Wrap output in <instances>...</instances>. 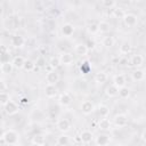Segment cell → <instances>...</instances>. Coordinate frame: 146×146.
I'll use <instances>...</instances> for the list:
<instances>
[{
	"mask_svg": "<svg viewBox=\"0 0 146 146\" xmlns=\"http://www.w3.org/2000/svg\"><path fill=\"white\" fill-rule=\"evenodd\" d=\"M18 133L13 130V129H9L7 131H5V135H3V141L7 144V145H10V146H15L16 144H18Z\"/></svg>",
	"mask_w": 146,
	"mask_h": 146,
	"instance_id": "1",
	"label": "cell"
},
{
	"mask_svg": "<svg viewBox=\"0 0 146 146\" xmlns=\"http://www.w3.org/2000/svg\"><path fill=\"white\" fill-rule=\"evenodd\" d=\"M58 60H59V65L68 66V65L73 64L74 57H73V54H71V52H62L58 57Z\"/></svg>",
	"mask_w": 146,
	"mask_h": 146,
	"instance_id": "2",
	"label": "cell"
},
{
	"mask_svg": "<svg viewBox=\"0 0 146 146\" xmlns=\"http://www.w3.org/2000/svg\"><path fill=\"white\" fill-rule=\"evenodd\" d=\"M123 19V23L128 26V27H133L137 25L138 23V18L135 14H131V13H128V14H124V16L122 17Z\"/></svg>",
	"mask_w": 146,
	"mask_h": 146,
	"instance_id": "3",
	"label": "cell"
},
{
	"mask_svg": "<svg viewBox=\"0 0 146 146\" xmlns=\"http://www.w3.org/2000/svg\"><path fill=\"white\" fill-rule=\"evenodd\" d=\"M3 110H5L6 114H8V115H14V114H16V113L18 112L19 107H18V104H17L16 102H14V100L10 99V100L3 106Z\"/></svg>",
	"mask_w": 146,
	"mask_h": 146,
	"instance_id": "4",
	"label": "cell"
},
{
	"mask_svg": "<svg viewBox=\"0 0 146 146\" xmlns=\"http://www.w3.org/2000/svg\"><path fill=\"white\" fill-rule=\"evenodd\" d=\"M113 122L117 128H124L128 124V116L125 114H116L113 117Z\"/></svg>",
	"mask_w": 146,
	"mask_h": 146,
	"instance_id": "5",
	"label": "cell"
},
{
	"mask_svg": "<svg viewBox=\"0 0 146 146\" xmlns=\"http://www.w3.org/2000/svg\"><path fill=\"white\" fill-rule=\"evenodd\" d=\"M80 110H81L82 114L89 115V114H91V113L95 111V106H94L92 102H90V100H83V102L81 103Z\"/></svg>",
	"mask_w": 146,
	"mask_h": 146,
	"instance_id": "6",
	"label": "cell"
},
{
	"mask_svg": "<svg viewBox=\"0 0 146 146\" xmlns=\"http://www.w3.org/2000/svg\"><path fill=\"white\" fill-rule=\"evenodd\" d=\"M46 81H47V84H56L58 81H59V74L55 71V70H51L47 73L46 75Z\"/></svg>",
	"mask_w": 146,
	"mask_h": 146,
	"instance_id": "7",
	"label": "cell"
},
{
	"mask_svg": "<svg viewBox=\"0 0 146 146\" xmlns=\"http://www.w3.org/2000/svg\"><path fill=\"white\" fill-rule=\"evenodd\" d=\"M56 127L60 132H67L71 129V122L67 119H59L57 121Z\"/></svg>",
	"mask_w": 146,
	"mask_h": 146,
	"instance_id": "8",
	"label": "cell"
},
{
	"mask_svg": "<svg viewBox=\"0 0 146 146\" xmlns=\"http://www.w3.org/2000/svg\"><path fill=\"white\" fill-rule=\"evenodd\" d=\"M96 144L97 146H107L111 143V136L107 133H100L96 137Z\"/></svg>",
	"mask_w": 146,
	"mask_h": 146,
	"instance_id": "9",
	"label": "cell"
},
{
	"mask_svg": "<svg viewBox=\"0 0 146 146\" xmlns=\"http://www.w3.org/2000/svg\"><path fill=\"white\" fill-rule=\"evenodd\" d=\"M62 34L64 35V36H66V38H68V36H71L73 33H74V31H75V27H74V25L73 24H71V23H64L63 25H62Z\"/></svg>",
	"mask_w": 146,
	"mask_h": 146,
	"instance_id": "10",
	"label": "cell"
},
{
	"mask_svg": "<svg viewBox=\"0 0 146 146\" xmlns=\"http://www.w3.org/2000/svg\"><path fill=\"white\" fill-rule=\"evenodd\" d=\"M80 140L83 144H89L94 140V135L90 130H82L80 133Z\"/></svg>",
	"mask_w": 146,
	"mask_h": 146,
	"instance_id": "11",
	"label": "cell"
},
{
	"mask_svg": "<svg viewBox=\"0 0 146 146\" xmlns=\"http://www.w3.org/2000/svg\"><path fill=\"white\" fill-rule=\"evenodd\" d=\"M10 42L15 48H22L25 44V39L19 34H15V35L11 36Z\"/></svg>",
	"mask_w": 146,
	"mask_h": 146,
	"instance_id": "12",
	"label": "cell"
},
{
	"mask_svg": "<svg viewBox=\"0 0 146 146\" xmlns=\"http://www.w3.org/2000/svg\"><path fill=\"white\" fill-rule=\"evenodd\" d=\"M58 103L62 105V106H68L71 105L72 103V96L68 94V92H62L59 95V98H58Z\"/></svg>",
	"mask_w": 146,
	"mask_h": 146,
	"instance_id": "13",
	"label": "cell"
},
{
	"mask_svg": "<svg viewBox=\"0 0 146 146\" xmlns=\"http://www.w3.org/2000/svg\"><path fill=\"white\" fill-rule=\"evenodd\" d=\"M131 78L133 81L136 82H141L144 81L145 79V71L144 70H140V68H136L132 73H131Z\"/></svg>",
	"mask_w": 146,
	"mask_h": 146,
	"instance_id": "14",
	"label": "cell"
},
{
	"mask_svg": "<svg viewBox=\"0 0 146 146\" xmlns=\"http://www.w3.org/2000/svg\"><path fill=\"white\" fill-rule=\"evenodd\" d=\"M57 88H56V86H54V84H47L46 87H44V95H46V97H48V98H54V97H56V95H57Z\"/></svg>",
	"mask_w": 146,
	"mask_h": 146,
	"instance_id": "15",
	"label": "cell"
},
{
	"mask_svg": "<svg viewBox=\"0 0 146 146\" xmlns=\"http://www.w3.org/2000/svg\"><path fill=\"white\" fill-rule=\"evenodd\" d=\"M111 127H112V122L110 119L107 117H102L98 122V128L103 131H107V130H111Z\"/></svg>",
	"mask_w": 146,
	"mask_h": 146,
	"instance_id": "16",
	"label": "cell"
},
{
	"mask_svg": "<svg viewBox=\"0 0 146 146\" xmlns=\"http://www.w3.org/2000/svg\"><path fill=\"white\" fill-rule=\"evenodd\" d=\"M88 48H87V46L84 44V43H78L75 47H74V52H75V55H78V56H86L87 54H88Z\"/></svg>",
	"mask_w": 146,
	"mask_h": 146,
	"instance_id": "17",
	"label": "cell"
},
{
	"mask_svg": "<svg viewBox=\"0 0 146 146\" xmlns=\"http://www.w3.org/2000/svg\"><path fill=\"white\" fill-rule=\"evenodd\" d=\"M113 84H114L116 88L124 87V86H125V76H124L123 74H116V75L113 78Z\"/></svg>",
	"mask_w": 146,
	"mask_h": 146,
	"instance_id": "18",
	"label": "cell"
},
{
	"mask_svg": "<svg viewBox=\"0 0 146 146\" xmlns=\"http://www.w3.org/2000/svg\"><path fill=\"white\" fill-rule=\"evenodd\" d=\"M143 63H144V57L141 55H139V54L133 55L131 57V59H130V64L132 66H135V67H140L143 65Z\"/></svg>",
	"mask_w": 146,
	"mask_h": 146,
	"instance_id": "19",
	"label": "cell"
},
{
	"mask_svg": "<svg viewBox=\"0 0 146 146\" xmlns=\"http://www.w3.org/2000/svg\"><path fill=\"white\" fill-rule=\"evenodd\" d=\"M24 62H25V58H24L23 56H15L14 59H13V62H11V64H13L14 68L21 70V68H23Z\"/></svg>",
	"mask_w": 146,
	"mask_h": 146,
	"instance_id": "20",
	"label": "cell"
},
{
	"mask_svg": "<svg viewBox=\"0 0 146 146\" xmlns=\"http://www.w3.org/2000/svg\"><path fill=\"white\" fill-rule=\"evenodd\" d=\"M14 70V66L11 64V62H6V63H1L0 64V71L3 74H10Z\"/></svg>",
	"mask_w": 146,
	"mask_h": 146,
	"instance_id": "21",
	"label": "cell"
},
{
	"mask_svg": "<svg viewBox=\"0 0 146 146\" xmlns=\"http://www.w3.org/2000/svg\"><path fill=\"white\" fill-rule=\"evenodd\" d=\"M107 79H108L107 74H106L105 72H103V71H100V72H98V73L95 74V81H96L97 83H99V84L105 83V82L107 81Z\"/></svg>",
	"mask_w": 146,
	"mask_h": 146,
	"instance_id": "22",
	"label": "cell"
},
{
	"mask_svg": "<svg viewBox=\"0 0 146 146\" xmlns=\"http://www.w3.org/2000/svg\"><path fill=\"white\" fill-rule=\"evenodd\" d=\"M70 141H71V139H70V137L66 136V135H60V136H58V137H57V140H56L57 145H59V146H68V145H70Z\"/></svg>",
	"mask_w": 146,
	"mask_h": 146,
	"instance_id": "23",
	"label": "cell"
},
{
	"mask_svg": "<svg viewBox=\"0 0 146 146\" xmlns=\"http://www.w3.org/2000/svg\"><path fill=\"white\" fill-rule=\"evenodd\" d=\"M110 30H111L110 23H107L105 21H100L98 23V32H100V33H108Z\"/></svg>",
	"mask_w": 146,
	"mask_h": 146,
	"instance_id": "24",
	"label": "cell"
},
{
	"mask_svg": "<svg viewBox=\"0 0 146 146\" xmlns=\"http://www.w3.org/2000/svg\"><path fill=\"white\" fill-rule=\"evenodd\" d=\"M119 51H120V54H122V55H128V54H130V52H131V44H130L128 41L122 42L121 46H120V48H119Z\"/></svg>",
	"mask_w": 146,
	"mask_h": 146,
	"instance_id": "25",
	"label": "cell"
},
{
	"mask_svg": "<svg viewBox=\"0 0 146 146\" xmlns=\"http://www.w3.org/2000/svg\"><path fill=\"white\" fill-rule=\"evenodd\" d=\"M102 43H103L104 47H106V48H111V47L114 46V43H115V39H114L112 35H106V36L103 38Z\"/></svg>",
	"mask_w": 146,
	"mask_h": 146,
	"instance_id": "26",
	"label": "cell"
},
{
	"mask_svg": "<svg viewBox=\"0 0 146 146\" xmlns=\"http://www.w3.org/2000/svg\"><path fill=\"white\" fill-rule=\"evenodd\" d=\"M117 92H119V88H116L114 84H110L105 89V94L108 97H115V96H117Z\"/></svg>",
	"mask_w": 146,
	"mask_h": 146,
	"instance_id": "27",
	"label": "cell"
},
{
	"mask_svg": "<svg viewBox=\"0 0 146 146\" xmlns=\"http://www.w3.org/2000/svg\"><path fill=\"white\" fill-rule=\"evenodd\" d=\"M117 95H119L120 98H122V99H127V98L130 96V89H129L127 86L121 87V88H119V92H117Z\"/></svg>",
	"mask_w": 146,
	"mask_h": 146,
	"instance_id": "28",
	"label": "cell"
},
{
	"mask_svg": "<svg viewBox=\"0 0 146 146\" xmlns=\"http://www.w3.org/2000/svg\"><path fill=\"white\" fill-rule=\"evenodd\" d=\"M34 68H35V64L31 59H25L24 65H23V70L25 72H32Z\"/></svg>",
	"mask_w": 146,
	"mask_h": 146,
	"instance_id": "29",
	"label": "cell"
},
{
	"mask_svg": "<svg viewBox=\"0 0 146 146\" xmlns=\"http://www.w3.org/2000/svg\"><path fill=\"white\" fill-rule=\"evenodd\" d=\"M98 114L100 115V117H107V115L110 114V107L106 105H99L98 106Z\"/></svg>",
	"mask_w": 146,
	"mask_h": 146,
	"instance_id": "30",
	"label": "cell"
},
{
	"mask_svg": "<svg viewBox=\"0 0 146 146\" xmlns=\"http://www.w3.org/2000/svg\"><path fill=\"white\" fill-rule=\"evenodd\" d=\"M32 143L43 146V145L46 144V137H44L43 135H35V136L33 137V139H32Z\"/></svg>",
	"mask_w": 146,
	"mask_h": 146,
	"instance_id": "31",
	"label": "cell"
},
{
	"mask_svg": "<svg viewBox=\"0 0 146 146\" xmlns=\"http://www.w3.org/2000/svg\"><path fill=\"white\" fill-rule=\"evenodd\" d=\"M9 100H10V96H9V94L7 91L0 92V105L1 106H5Z\"/></svg>",
	"mask_w": 146,
	"mask_h": 146,
	"instance_id": "32",
	"label": "cell"
},
{
	"mask_svg": "<svg viewBox=\"0 0 146 146\" xmlns=\"http://www.w3.org/2000/svg\"><path fill=\"white\" fill-rule=\"evenodd\" d=\"M88 32L91 33V34H95V33H98V23H91L88 25L87 27Z\"/></svg>",
	"mask_w": 146,
	"mask_h": 146,
	"instance_id": "33",
	"label": "cell"
},
{
	"mask_svg": "<svg viewBox=\"0 0 146 146\" xmlns=\"http://www.w3.org/2000/svg\"><path fill=\"white\" fill-rule=\"evenodd\" d=\"M80 70H81V72H82L83 74H87V73H89V71L91 70V65L89 64V62H83L82 65H81V67H80Z\"/></svg>",
	"mask_w": 146,
	"mask_h": 146,
	"instance_id": "34",
	"label": "cell"
},
{
	"mask_svg": "<svg viewBox=\"0 0 146 146\" xmlns=\"http://www.w3.org/2000/svg\"><path fill=\"white\" fill-rule=\"evenodd\" d=\"M49 66H50L52 70L57 68V67L59 66V60H58V57H52V58L49 60Z\"/></svg>",
	"mask_w": 146,
	"mask_h": 146,
	"instance_id": "35",
	"label": "cell"
},
{
	"mask_svg": "<svg viewBox=\"0 0 146 146\" xmlns=\"http://www.w3.org/2000/svg\"><path fill=\"white\" fill-rule=\"evenodd\" d=\"M124 11H123V9L122 8H115V9H113V15L116 17V18H122L123 16H124Z\"/></svg>",
	"mask_w": 146,
	"mask_h": 146,
	"instance_id": "36",
	"label": "cell"
},
{
	"mask_svg": "<svg viewBox=\"0 0 146 146\" xmlns=\"http://www.w3.org/2000/svg\"><path fill=\"white\" fill-rule=\"evenodd\" d=\"M34 64H35L38 67H44V66H46V59H44V57H42V56L38 57L36 62H35Z\"/></svg>",
	"mask_w": 146,
	"mask_h": 146,
	"instance_id": "37",
	"label": "cell"
},
{
	"mask_svg": "<svg viewBox=\"0 0 146 146\" xmlns=\"http://www.w3.org/2000/svg\"><path fill=\"white\" fill-rule=\"evenodd\" d=\"M102 3H103V6H105L107 8H113V7L116 6V2L115 1H112V0H104Z\"/></svg>",
	"mask_w": 146,
	"mask_h": 146,
	"instance_id": "38",
	"label": "cell"
},
{
	"mask_svg": "<svg viewBox=\"0 0 146 146\" xmlns=\"http://www.w3.org/2000/svg\"><path fill=\"white\" fill-rule=\"evenodd\" d=\"M9 51L3 54V55H0V63H6V62H10L9 60Z\"/></svg>",
	"mask_w": 146,
	"mask_h": 146,
	"instance_id": "39",
	"label": "cell"
},
{
	"mask_svg": "<svg viewBox=\"0 0 146 146\" xmlns=\"http://www.w3.org/2000/svg\"><path fill=\"white\" fill-rule=\"evenodd\" d=\"M7 90V83L5 82V80L0 79V92H5Z\"/></svg>",
	"mask_w": 146,
	"mask_h": 146,
	"instance_id": "40",
	"label": "cell"
},
{
	"mask_svg": "<svg viewBox=\"0 0 146 146\" xmlns=\"http://www.w3.org/2000/svg\"><path fill=\"white\" fill-rule=\"evenodd\" d=\"M6 52H8V48L3 44H0V55H3Z\"/></svg>",
	"mask_w": 146,
	"mask_h": 146,
	"instance_id": "41",
	"label": "cell"
},
{
	"mask_svg": "<svg viewBox=\"0 0 146 146\" xmlns=\"http://www.w3.org/2000/svg\"><path fill=\"white\" fill-rule=\"evenodd\" d=\"M84 44H86V46H87V48L89 49V48H92V47H94L95 42H94V40H90V39H89V40H88V42H87V43H84Z\"/></svg>",
	"mask_w": 146,
	"mask_h": 146,
	"instance_id": "42",
	"label": "cell"
},
{
	"mask_svg": "<svg viewBox=\"0 0 146 146\" xmlns=\"http://www.w3.org/2000/svg\"><path fill=\"white\" fill-rule=\"evenodd\" d=\"M3 135H5V130H3V128L0 125V140L3 139Z\"/></svg>",
	"mask_w": 146,
	"mask_h": 146,
	"instance_id": "43",
	"label": "cell"
},
{
	"mask_svg": "<svg viewBox=\"0 0 146 146\" xmlns=\"http://www.w3.org/2000/svg\"><path fill=\"white\" fill-rule=\"evenodd\" d=\"M21 103H23V104L29 103V98H26V97H22V98H21Z\"/></svg>",
	"mask_w": 146,
	"mask_h": 146,
	"instance_id": "44",
	"label": "cell"
},
{
	"mask_svg": "<svg viewBox=\"0 0 146 146\" xmlns=\"http://www.w3.org/2000/svg\"><path fill=\"white\" fill-rule=\"evenodd\" d=\"M30 146H41V145H38V144H34V143H31Z\"/></svg>",
	"mask_w": 146,
	"mask_h": 146,
	"instance_id": "45",
	"label": "cell"
},
{
	"mask_svg": "<svg viewBox=\"0 0 146 146\" xmlns=\"http://www.w3.org/2000/svg\"><path fill=\"white\" fill-rule=\"evenodd\" d=\"M115 146H127V145H124V144H116Z\"/></svg>",
	"mask_w": 146,
	"mask_h": 146,
	"instance_id": "46",
	"label": "cell"
},
{
	"mask_svg": "<svg viewBox=\"0 0 146 146\" xmlns=\"http://www.w3.org/2000/svg\"><path fill=\"white\" fill-rule=\"evenodd\" d=\"M15 146H23V145H22V144H16Z\"/></svg>",
	"mask_w": 146,
	"mask_h": 146,
	"instance_id": "47",
	"label": "cell"
},
{
	"mask_svg": "<svg viewBox=\"0 0 146 146\" xmlns=\"http://www.w3.org/2000/svg\"><path fill=\"white\" fill-rule=\"evenodd\" d=\"M68 146H70V145H68Z\"/></svg>",
	"mask_w": 146,
	"mask_h": 146,
	"instance_id": "48",
	"label": "cell"
}]
</instances>
